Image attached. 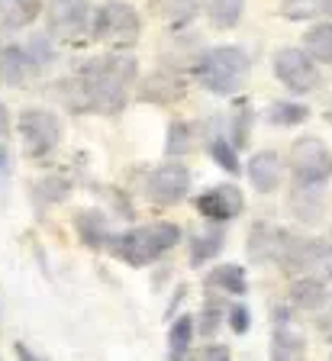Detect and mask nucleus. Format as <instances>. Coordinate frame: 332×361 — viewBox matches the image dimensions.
Instances as JSON below:
<instances>
[{"label": "nucleus", "instance_id": "1", "mask_svg": "<svg viewBox=\"0 0 332 361\" xmlns=\"http://www.w3.org/2000/svg\"><path fill=\"white\" fill-rule=\"evenodd\" d=\"M139 75L136 59L129 55H97L87 59L71 78L59 81L55 94L75 113L116 116L129 100V87Z\"/></svg>", "mask_w": 332, "mask_h": 361}, {"label": "nucleus", "instance_id": "2", "mask_svg": "<svg viewBox=\"0 0 332 361\" xmlns=\"http://www.w3.org/2000/svg\"><path fill=\"white\" fill-rule=\"evenodd\" d=\"M184 239L181 226L178 223H145V226H136V229H126L120 235H110V255L120 258L123 264L129 268H145V264L159 262L161 255H168L178 242Z\"/></svg>", "mask_w": 332, "mask_h": 361}, {"label": "nucleus", "instance_id": "3", "mask_svg": "<svg viewBox=\"0 0 332 361\" xmlns=\"http://www.w3.org/2000/svg\"><path fill=\"white\" fill-rule=\"evenodd\" d=\"M252 59L239 45H213L194 61V81L216 97L239 94L249 81Z\"/></svg>", "mask_w": 332, "mask_h": 361}, {"label": "nucleus", "instance_id": "4", "mask_svg": "<svg viewBox=\"0 0 332 361\" xmlns=\"http://www.w3.org/2000/svg\"><path fill=\"white\" fill-rule=\"evenodd\" d=\"M278 268L287 278H313V281H329L332 278V242L329 239H307V235H294L287 239V248L281 255Z\"/></svg>", "mask_w": 332, "mask_h": 361}, {"label": "nucleus", "instance_id": "5", "mask_svg": "<svg viewBox=\"0 0 332 361\" xmlns=\"http://www.w3.org/2000/svg\"><path fill=\"white\" fill-rule=\"evenodd\" d=\"M91 36L97 42L113 45V49H129L142 36V16L136 13V7H129L126 0H106L94 10Z\"/></svg>", "mask_w": 332, "mask_h": 361}, {"label": "nucleus", "instance_id": "6", "mask_svg": "<svg viewBox=\"0 0 332 361\" xmlns=\"http://www.w3.org/2000/svg\"><path fill=\"white\" fill-rule=\"evenodd\" d=\"M287 168L294 174L297 184H313V188H323L326 180H332V152L323 139L316 135H303L290 145V155H287Z\"/></svg>", "mask_w": 332, "mask_h": 361}, {"label": "nucleus", "instance_id": "7", "mask_svg": "<svg viewBox=\"0 0 332 361\" xmlns=\"http://www.w3.org/2000/svg\"><path fill=\"white\" fill-rule=\"evenodd\" d=\"M20 135H23V149L32 161H46L61 142V120L52 110H42V106H30V110L20 113Z\"/></svg>", "mask_w": 332, "mask_h": 361}, {"label": "nucleus", "instance_id": "8", "mask_svg": "<svg viewBox=\"0 0 332 361\" xmlns=\"http://www.w3.org/2000/svg\"><path fill=\"white\" fill-rule=\"evenodd\" d=\"M274 75L290 94H313L323 84L319 61L307 49H294V45H284L274 52Z\"/></svg>", "mask_w": 332, "mask_h": 361}, {"label": "nucleus", "instance_id": "9", "mask_svg": "<svg viewBox=\"0 0 332 361\" xmlns=\"http://www.w3.org/2000/svg\"><path fill=\"white\" fill-rule=\"evenodd\" d=\"M46 23L49 36L61 42H75L91 30L94 13L87 0H49L46 4Z\"/></svg>", "mask_w": 332, "mask_h": 361}, {"label": "nucleus", "instance_id": "10", "mask_svg": "<svg viewBox=\"0 0 332 361\" xmlns=\"http://www.w3.org/2000/svg\"><path fill=\"white\" fill-rule=\"evenodd\" d=\"M190 194V171L181 161H165L145 174V197L159 207H174L187 200Z\"/></svg>", "mask_w": 332, "mask_h": 361}, {"label": "nucleus", "instance_id": "11", "mask_svg": "<svg viewBox=\"0 0 332 361\" xmlns=\"http://www.w3.org/2000/svg\"><path fill=\"white\" fill-rule=\"evenodd\" d=\"M194 210L207 219V223H229L245 210V197L235 184H213L210 190L194 197Z\"/></svg>", "mask_w": 332, "mask_h": 361}, {"label": "nucleus", "instance_id": "12", "mask_svg": "<svg viewBox=\"0 0 332 361\" xmlns=\"http://www.w3.org/2000/svg\"><path fill=\"white\" fill-rule=\"evenodd\" d=\"M290 233L281 226L268 223V219H255L249 229V258L255 264H278L287 248Z\"/></svg>", "mask_w": 332, "mask_h": 361}, {"label": "nucleus", "instance_id": "13", "mask_svg": "<svg viewBox=\"0 0 332 361\" xmlns=\"http://www.w3.org/2000/svg\"><path fill=\"white\" fill-rule=\"evenodd\" d=\"M307 358V342L297 323L290 319L284 307L274 310V326H271V361H303Z\"/></svg>", "mask_w": 332, "mask_h": 361}, {"label": "nucleus", "instance_id": "14", "mask_svg": "<svg viewBox=\"0 0 332 361\" xmlns=\"http://www.w3.org/2000/svg\"><path fill=\"white\" fill-rule=\"evenodd\" d=\"M281 171H284L281 155L271 149L255 152L249 161V180H252V188L262 190V194H271V190L281 188Z\"/></svg>", "mask_w": 332, "mask_h": 361}, {"label": "nucleus", "instance_id": "15", "mask_svg": "<svg viewBox=\"0 0 332 361\" xmlns=\"http://www.w3.org/2000/svg\"><path fill=\"white\" fill-rule=\"evenodd\" d=\"M287 207H290V213H294L300 223L313 226L323 219L326 213V200H323V188H313V184H297L294 190H290V197H287Z\"/></svg>", "mask_w": 332, "mask_h": 361}, {"label": "nucleus", "instance_id": "16", "mask_svg": "<svg viewBox=\"0 0 332 361\" xmlns=\"http://www.w3.org/2000/svg\"><path fill=\"white\" fill-rule=\"evenodd\" d=\"M226 245V233H223V223H210L200 233L187 235V248H190V264H207L223 252Z\"/></svg>", "mask_w": 332, "mask_h": 361}, {"label": "nucleus", "instance_id": "17", "mask_svg": "<svg viewBox=\"0 0 332 361\" xmlns=\"http://www.w3.org/2000/svg\"><path fill=\"white\" fill-rule=\"evenodd\" d=\"M181 97H184V81L174 71H155L139 87V100H149V104H174Z\"/></svg>", "mask_w": 332, "mask_h": 361}, {"label": "nucleus", "instance_id": "18", "mask_svg": "<svg viewBox=\"0 0 332 361\" xmlns=\"http://www.w3.org/2000/svg\"><path fill=\"white\" fill-rule=\"evenodd\" d=\"M32 75L23 45H0V87H16Z\"/></svg>", "mask_w": 332, "mask_h": 361}, {"label": "nucleus", "instance_id": "19", "mask_svg": "<svg viewBox=\"0 0 332 361\" xmlns=\"http://www.w3.org/2000/svg\"><path fill=\"white\" fill-rule=\"evenodd\" d=\"M42 13H46L42 0H0V26L4 30H26Z\"/></svg>", "mask_w": 332, "mask_h": 361}, {"label": "nucleus", "instance_id": "20", "mask_svg": "<svg viewBox=\"0 0 332 361\" xmlns=\"http://www.w3.org/2000/svg\"><path fill=\"white\" fill-rule=\"evenodd\" d=\"M287 300L294 303L297 310H307V313H316L326 300H329V290H326L323 281L313 278H294L290 281V290H287Z\"/></svg>", "mask_w": 332, "mask_h": 361}, {"label": "nucleus", "instance_id": "21", "mask_svg": "<svg viewBox=\"0 0 332 361\" xmlns=\"http://www.w3.org/2000/svg\"><path fill=\"white\" fill-rule=\"evenodd\" d=\"M75 229L87 248H106L110 245V223L100 210H81L75 216Z\"/></svg>", "mask_w": 332, "mask_h": 361}, {"label": "nucleus", "instance_id": "22", "mask_svg": "<svg viewBox=\"0 0 332 361\" xmlns=\"http://www.w3.org/2000/svg\"><path fill=\"white\" fill-rule=\"evenodd\" d=\"M207 287L216 293H229V297H242L249 290V274L242 264H216L207 274Z\"/></svg>", "mask_w": 332, "mask_h": 361}, {"label": "nucleus", "instance_id": "23", "mask_svg": "<svg viewBox=\"0 0 332 361\" xmlns=\"http://www.w3.org/2000/svg\"><path fill=\"white\" fill-rule=\"evenodd\" d=\"M190 338H194V316L184 313V316H178L171 323V329H168V355H171V361H187Z\"/></svg>", "mask_w": 332, "mask_h": 361}, {"label": "nucleus", "instance_id": "24", "mask_svg": "<svg viewBox=\"0 0 332 361\" xmlns=\"http://www.w3.org/2000/svg\"><path fill=\"white\" fill-rule=\"evenodd\" d=\"M303 49H307L319 65H332V23H313L303 36Z\"/></svg>", "mask_w": 332, "mask_h": 361}, {"label": "nucleus", "instance_id": "25", "mask_svg": "<svg viewBox=\"0 0 332 361\" xmlns=\"http://www.w3.org/2000/svg\"><path fill=\"white\" fill-rule=\"evenodd\" d=\"M242 13H245V0H207V16L216 30L239 26Z\"/></svg>", "mask_w": 332, "mask_h": 361}, {"label": "nucleus", "instance_id": "26", "mask_svg": "<svg viewBox=\"0 0 332 361\" xmlns=\"http://www.w3.org/2000/svg\"><path fill=\"white\" fill-rule=\"evenodd\" d=\"M268 120H271L274 126H300V123L309 120V106L297 104V100H278V104H271V110H268Z\"/></svg>", "mask_w": 332, "mask_h": 361}, {"label": "nucleus", "instance_id": "27", "mask_svg": "<svg viewBox=\"0 0 332 361\" xmlns=\"http://www.w3.org/2000/svg\"><path fill=\"white\" fill-rule=\"evenodd\" d=\"M210 158L216 161L223 171L229 174H239L242 161H239V145L233 142V139H226V135H213L210 139Z\"/></svg>", "mask_w": 332, "mask_h": 361}, {"label": "nucleus", "instance_id": "28", "mask_svg": "<svg viewBox=\"0 0 332 361\" xmlns=\"http://www.w3.org/2000/svg\"><path fill=\"white\" fill-rule=\"evenodd\" d=\"M68 194H71V180H68V178H59V174H52V178H42L36 188H32V197H36L42 207L61 203Z\"/></svg>", "mask_w": 332, "mask_h": 361}, {"label": "nucleus", "instance_id": "29", "mask_svg": "<svg viewBox=\"0 0 332 361\" xmlns=\"http://www.w3.org/2000/svg\"><path fill=\"white\" fill-rule=\"evenodd\" d=\"M190 142H194V126L184 120H171L168 126V139H165V152L171 158H181L190 152Z\"/></svg>", "mask_w": 332, "mask_h": 361}, {"label": "nucleus", "instance_id": "30", "mask_svg": "<svg viewBox=\"0 0 332 361\" xmlns=\"http://www.w3.org/2000/svg\"><path fill=\"white\" fill-rule=\"evenodd\" d=\"M26 55H30V65H32V75H39L42 68L52 65L55 59V49H52V36H32L30 42L23 45Z\"/></svg>", "mask_w": 332, "mask_h": 361}, {"label": "nucleus", "instance_id": "31", "mask_svg": "<svg viewBox=\"0 0 332 361\" xmlns=\"http://www.w3.org/2000/svg\"><path fill=\"white\" fill-rule=\"evenodd\" d=\"M281 16H287V20H316V16H326V0H284Z\"/></svg>", "mask_w": 332, "mask_h": 361}, {"label": "nucleus", "instance_id": "32", "mask_svg": "<svg viewBox=\"0 0 332 361\" xmlns=\"http://www.w3.org/2000/svg\"><path fill=\"white\" fill-rule=\"evenodd\" d=\"M249 129H252V110L242 104V110L233 116V142L239 149H245V142H249Z\"/></svg>", "mask_w": 332, "mask_h": 361}, {"label": "nucleus", "instance_id": "33", "mask_svg": "<svg viewBox=\"0 0 332 361\" xmlns=\"http://www.w3.org/2000/svg\"><path fill=\"white\" fill-rule=\"evenodd\" d=\"M219 313H223V310L216 307V303H207L204 307V313H200V336H216V329H219V323H223V319H219Z\"/></svg>", "mask_w": 332, "mask_h": 361}, {"label": "nucleus", "instance_id": "34", "mask_svg": "<svg viewBox=\"0 0 332 361\" xmlns=\"http://www.w3.org/2000/svg\"><path fill=\"white\" fill-rule=\"evenodd\" d=\"M229 326H233V332H239V336H245L249 332V326H252V313H249V307H233L229 310Z\"/></svg>", "mask_w": 332, "mask_h": 361}, {"label": "nucleus", "instance_id": "35", "mask_svg": "<svg viewBox=\"0 0 332 361\" xmlns=\"http://www.w3.org/2000/svg\"><path fill=\"white\" fill-rule=\"evenodd\" d=\"M316 329L326 342H332V297L316 310Z\"/></svg>", "mask_w": 332, "mask_h": 361}, {"label": "nucleus", "instance_id": "36", "mask_svg": "<svg viewBox=\"0 0 332 361\" xmlns=\"http://www.w3.org/2000/svg\"><path fill=\"white\" fill-rule=\"evenodd\" d=\"M190 361H233L226 345H204L197 355H190Z\"/></svg>", "mask_w": 332, "mask_h": 361}, {"label": "nucleus", "instance_id": "37", "mask_svg": "<svg viewBox=\"0 0 332 361\" xmlns=\"http://www.w3.org/2000/svg\"><path fill=\"white\" fill-rule=\"evenodd\" d=\"M13 171V161H10V145L7 142H0V178L4 174Z\"/></svg>", "mask_w": 332, "mask_h": 361}, {"label": "nucleus", "instance_id": "38", "mask_svg": "<svg viewBox=\"0 0 332 361\" xmlns=\"http://www.w3.org/2000/svg\"><path fill=\"white\" fill-rule=\"evenodd\" d=\"M4 135H10V110L0 104V139H4Z\"/></svg>", "mask_w": 332, "mask_h": 361}, {"label": "nucleus", "instance_id": "39", "mask_svg": "<svg viewBox=\"0 0 332 361\" xmlns=\"http://www.w3.org/2000/svg\"><path fill=\"white\" fill-rule=\"evenodd\" d=\"M16 358H20V361H46V358H39L36 352H30L26 345H16Z\"/></svg>", "mask_w": 332, "mask_h": 361}, {"label": "nucleus", "instance_id": "40", "mask_svg": "<svg viewBox=\"0 0 332 361\" xmlns=\"http://www.w3.org/2000/svg\"><path fill=\"white\" fill-rule=\"evenodd\" d=\"M326 116H329V120H332V106H329V110H326Z\"/></svg>", "mask_w": 332, "mask_h": 361}, {"label": "nucleus", "instance_id": "41", "mask_svg": "<svg viewBox=\"0 0 332 361\" xmlns=\"http://www.w3.org/2000/svg\"><path fill=\"white\" fill-rule=\"evenodd\" d=\"M329 242H332V235H329Z\"/></svg>", "mask_w": 332, "mask_h": 361}]
</instances>
